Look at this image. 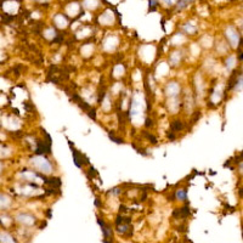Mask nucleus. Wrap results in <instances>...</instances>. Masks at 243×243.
<instances>
[{
    "mask_svg": "<svg viewBox=\"0 0 243 243\" xmlns=\"http://www.w3.org/2000/svg\"><path fill=\"white\" fill-rule=\"evenodd\" d=\"M69 146H71V148H72V153H73V158H74V163H75V165L78 167V168H80L82 167V163H83V156L79 153V152L72 146V143L69 142Z\"/></svg>",
    "mask_w": 243,
    "mask_h": 243,
    "instance_id": "1",
    "label": "nucleus"
},
{
    "mask_svg": "<svg viewBox=\"0 0 243 243\" xmlns=\"http://www.w3.org/2000/svg\"><path fill=\"white\" fill-rule=\"evenodd\" d=\"M97 223L100 224V226H101V229H102V231H103V235H105V237L106 238H109L111 237V235H112V232L108 230V226H106V224L100 219V218H97Z\"/></svg>",
    "mask_w": 243,
    "mask_h": 243,
    "instance_id": "2",
    "label": "nucleus"
},
{
    "mask_svg": "<svg viewBox=\"0 0 243 243\" xmlns=\"http://www.w3.org/2000/svg\"><path fill=\"white\" fill-rule=\"evenodd\" d=\"M44 182H46V184H50V185H52V186H60V185H61L60 179H44Z\"/></svg>",
    "mask_w": 243,
    "mask_h": 243,
    "instance_id": "3",
    "label": "nucleus"
},
{
    "mask_svg": "<svg viewBox=\"0 0 243 243\" xmlns=\"http://www.w3.org/2000/svg\"><path fill=\"white\" fill-rule=\"evenodd\" d=\"M182 128V123L180 120H174L173 124H171V130L173 131H176V130H180Z\"/></svg>",
    "mask_w": 243,
    "mask_h": 243,
    "instance_id": "4",
    "label": "nucleus"
},
{
    "mask_svg": "<svg viewBox=\"0 0 243 243\" xmlns=\"http://www.w3.org/2000/svg\"><path fill=\"white\" fill-rule=\"evenodd\" d=\"M143 135H145V136H146V137H147V139H148V140H149V141H151L152 143H157V139H156V137L153 136V135L148 134L147 131H143Z\"/></svg>",
    "mask_w": 243,
    "mask_h": 243,
    "instance_id": "5",
    "label": "nucleus"
},
{
    "mask_svg": "<svg viewBox=\"0 0 243 243\" xmlns=\"http://www.w3.org/2000/svg\"><path fill=\"white\" fill-rule=\"evenodd\" d=\"M179 211H180V214H181L182 217H187L189 213H190V209H189V207H184L182 209H180Z\"/></svg>",
    "mask_w": 243,
    "mask_h": 243,
    "instance_id": "6",
    "label": "nucleus"
},
{
    "mask_svg": "<svg viewBox=\"0 0 243 243\" xmlns=\"http://www.w3.org/2000/svg\"><path fill=\"white\" fill-rule=\"evenodd\" d=\"M86 113H88V115H89L91 119H96V111H95L94 108H90Z\"/></svg>",
    "mask_w": 243,
    "mask_h": 243,
    "instance_id": "7",
    "label": "nucleus"
},
{
    "mask_svg": "<svg viewBox=\"0 0 243 243\" xmlns=\"http://www.w3.org/2000/svg\"><path fill=\"white\" fill-rule=\"evenodd\" d=\"M190 2H192V0H181V2H179L177 9H184L186 6V4H189Z\"/></svg>",
    "mask_w": 243,
    "mask_h": 243,
    "instance_id": "8",
    "label": "nucleus"
},
{
    "mask_svg": "<svg viewBox=\"0 0 243 243\" xmlns=\"http://www.w3.org/2000/svg\"><path fill=\"white\" fill-rule=\"evenodd\" d=\"M156 5H157L156 0H149V11H155L156 10Z\"/></svg>",
    "mask_w": 243,
    "mask_h": 243,
    "instance_id": "9",
    "label": "nucleus"
},
{
    "mask_svg": "<svg viewBox=\"0 0 243 243\" xmlns=\"http://www.w3.org/2000/svg\"><path fill=\"white\" fill-rule=\"evenodd\" d=\"M176 197L186 199V191H182V192H177V193H176Z\"/></svg>",
    "mask_w": 243,
    "mask_h": 243,
    "instance_id": "10",
    "label": "nucleus"
},
{
    "mask_svg": "<svg viewBox=\"0 0 243 243\" xmlns=\"http://www.w3.org/2000/svg\"><path fill=\"white\" fill-rule=\"evenodd\" d=\"M109 137H111L112 140H114V142H117V143H122V142H123V140H120V139H118V137H114V136H112L111 134H109Z\"/></svg>",
    "mask_w": 243,
    "mask_h": 243,
    "instance_id": "11",
    "label": "nucleus"
},
{
    "mask_svg": "<svg viewBox=\"0 0 243 243\" xmlns=\"http://www.w3.org/2000/svg\"><path fill=\"white\" fill-rule=\"evenodd\" d=\"M145 124H146V127H147V128H149V127L153 125V123H152V120H151L149 118H147V119H146V123H145Z\"/></svg>",
    "mask_w": 243,
    "mask_h": 243,
    "instance_id": "12",
    "label": "nucleus"
},
{
    "mask_svg": "<svg viewBox=\"0 0 243 243\" xmlns=\"http://www.w3.org/2000/svg\"><path fill=\"white\" fill-rule=\"evenodd\" d=\"M168 137L170 139V140H174L175 139V136H174V134H168Z\"/></svg>",
    "mask_w": 243,
    "mask_h": 243,
    "instance_id": "13",
    "label": "nucleus"
},
{
    "mask_svg": "<svg viewBox=\"0 0 243 243\" xmlns=\"http://www.w3.org/2000/svg\"><path fill=\"white\" fill-rule=\"evenodd\" d=\"M95 204H96L97 207H100V205H101V204H100V202H99V199H96V201H95Z\"/></svg>",
    "mask_w": 243,
    "mask_h": 243,
    "instance_id": "14",
    "label": "nucleus"
},
{
    "mask_svg": "<svg viewBox=\"0 0 243 243\" xmlns=\"http://www.w3.org/2000/svg\"><path fill=\"white\" fill-rule=\"evenodd\" d=\"M0 169H2V167H0Z\"/></svg>",
    "mask_w": 243,
    "mask_h": 243,
    "instance_id": "15",
    "label": "nucleus"
}]
</instances>
